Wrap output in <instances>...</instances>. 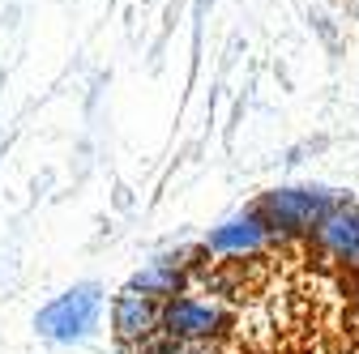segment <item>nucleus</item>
Instances as JSON below:
<instances>
[{
	"instance_id": "1",
	"label": "nucleus",
	"mask_w": 359,
	"mask_h": 354,
	"mask_svg": "<svg viewBox=\"0 0 359 354\" xmlns=\"http://www.w3.org/2000/svg\"><path fill=\"white\" fill-rule=\"evenodd\" d=\"M342 197L321 188V184H283L261 192L252 205L261 209V218L269 222L274 239H312V231L321 227V218L338 205Z\"/></svg>"
},
{
	"instance_id": "3",
	"label": "nucleus",
	"mask_w": 359,
	"mask_h": 354,
	"mask_svg": "<svg viewBox=\"0 0 359 354\" xmlns=\"http://www.w3.org/2000/svg\"><path fill=\"white\" fill-rule=\"evenodd\" d=\"M227 329V307L214 295L184 290L163 303V337L167 341H218Z\"/></svg>"
},
{
	"instance_id": "4",
	"label": "nucleus",
	"mask_w": 359,
	"mask_h": 354,
	"mask_svg": "<svg viewBox=\"0 0 359 354\" xmlns=\"http://www.w3.org/2000/svg\"><path fill=\"white\" fill-rule=\"evenodd\" d=\"M111 333L120 346L142 350L163 337V299H150L142 290H120L111 299Z\"/></svg>"
},
{
	"instance_id": "9",
	"label": "nucleus",
	"mask_w": 359,
	"mask_h": 354,
	"mask_svg": "<svg viewBox=\"0 0 359 354\" xmlns=\"http://www.w3.org/2000/svg\"><path fill=\"white\" fill-rule=\"evenodd\" d=\"M351 299H355V307H359V269H355V278H351Z\"/></svg>"
},
{
	"instance_id": "5",
	"label": "nucleus",
	"mask_w": 359,
	"mask_h": 354,
	"mask_svg": "<svg viewBox=\"0 0 359 354\" xmlns=\"http://www.w3.org/2000/svg\"><path fill=\"white\" fill-rule=\"evenodd\" d=\"M308 248L317 252L325 264H346V269H359V201H338L321 227L312 231Z\"/></svg>"
},
{
	"instance_id": "2",
	"label": "nucleus",
	"mask_w": 359,
	"mask_h": 354,
	"mask_svg": "<svg viewBox=\"0 0 359 354\" xmlns=\"http://www.w3.org/2000/svg\"><path fill=\"white\" fill-rule=\"evenodd\" d=\"M103 286L99 282H73L69 290H60L48 307H39L34 316V329L39 337H48L56 346H73V341H86L90 333L99 329V316H103Z\"/></svg>"
},
{
	"instance_id": "7",
	"label": "nucleus",
	"mask_w": 359,
	"mask_h": 354,
	"mask_svg": "<svg viewBox=\"0 0 359 354\" xmlns=\"http://www.w3.org/2000/svg\"><path fill=\"white\" fill-rule=\"evenodd\" d=\"M189 264H193V256L189 252H167V256H154V260H146L137 274L128 278V290H142V295H150V299H175V295H184L189 286Z\"/></svg>"
},
{
	"instance_id": "6",
	"label": "nucleus",
	"mask_w": 359,
	"mask_h": 354,
	"mask_svg": "<svg viewBox=\"0 0 359 354\" xmlns=\"http://www.w3.org/2000/svg\"><path fill=\"white\" fill-rule=\"evenodd\" d=\"M269 243H274V231H269V222L261 218V209L248 205V209H240L231 218H222V222L205 235L201 248L210 256H231V260H240V256H261Z\"/></svg>"
},
{
	"instance_id": "8",
	"label": "nucleus",
	"mask_w": 359,
	"mask_h": 354,
	"mask_svg": "<svg viewBox=\"0 0 359 354\" xmlns=\"http://www.w3.org/2000/svg\"><path fill=\"white\" fill-rule=\"evenodd\" d=\"M137 354H218V350H214V341H167V337H158V341L142 346Z\"/></svg>"
}]
</instances>
